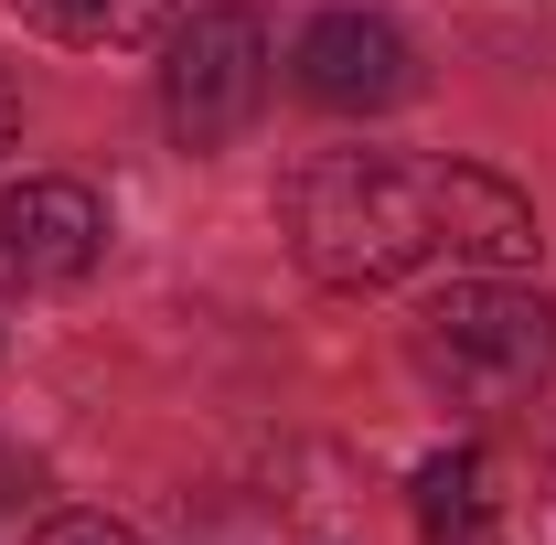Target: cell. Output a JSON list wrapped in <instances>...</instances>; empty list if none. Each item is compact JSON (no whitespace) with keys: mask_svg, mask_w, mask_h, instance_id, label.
<instances>
[{"mask_svg":"<svg viewBox=\"0 0 556 545\" xmlns=\"http://www.w3.org/2000/svg\"><path fill=\"white\" fill-rule=\"evenodd\" d=\"M33 33L54 43H86V54H118V43H150L172 22V0H11Z\"/></svg>","mask_w":556,"mask_h":545,"instance_id":"8","label":"cell"},{"mask_svg":"<svg viewBox=\"0 0 556 545\" xmlns=\"http://www.w3.org/2000/svg\"><path fill=\"white\" fill-rule=\"evenodd\" d=\"M428 193H439V257H460L471 278H514L535 268V204L503 182V172H471V161H428Z\"/></svg>","mask_w":556,"mask_h":545,"instance_id":"6","label":"cell"},{"mask_svg":"<svg viewBox=\"0 0 556 545\" xmlns=\"http://www.w3.org/2000/svg\"><path fill=\"white\" fill-rule=\"evenodd\" d=\"M33 545H139V535H129V524H108V514H54Z\"/></svg>","mask_w":556,"mask_h":545,"instance_id":"9","label":"cell"},{"mask_svg":"<svg viewBox=\"0 0 556 545\" xmlns=\"http://www.w3.org/2000/svg\"><path fill=\"white\" fill-rule=\"evenodd\" d=\"M289 246L321 289H396L407 268L439 257V193L428 161L386 150H332L289 182Z\"/></svg>","mask_w":556,"mask_h":545,"instance_id":"1","label":"cell"},{"mask_svg":"<svg viewBox=\"0 0 556 545\" xmlns=\"http://www.w3.org/2000/svg\"><path fill=\"white\" fill-rule=\"evenodd\" d=\"M417 524H428V545H503V492H492L482 449H439L417 471Z\"/></svg>","mask_w":556,"mask_h":545,"instance_id":"7","label":"cell"},{"mask_svg":"<svg viewBox=\"0 0 556 545\" xmlns=\"http://www.w3.org/2000/svg\"><path fill=\"white\" fill-rule=\"evenodd\" d=\"M417 375L450 385L460 407H514L556 375V300L514 278H460L417 321Z\"/></svg>","mask_w":556,"mask_h":545,"instance_id":"2","label":"cell"},{"mask_svg":"<svg viewBox=\"0 0 556 545\" xmlns=\"http://www.w3.org/2000/svg\"><path fill=\"white\" fill-rule=\"evenodd\" d=\"M11 139H22V97L0 86V150H11Z\"/></svg>","mask_w":556,"mask_h":545,"instance_id":"10","label":"cell"},{"mask_svg":"<svg viewBox=\"0 0 556 545\" xmlns=\"http://www.w3.org/2000/svg\"><path fill=\"white\" fill-rule=\"evenodd\" d=\"M289 75H300L311 107H332V118H375V107H396V97L417 86V54H407V33H396L386 11H321V22L300 33Z\"/></svg>","mask_w":556,"mask_h":545,"instance_id":"5","label":"cell"},{"mask_svg":"<svg viewBox=\"0 0 556 545\" xmlns=\"http://www.w3.org/2000/svg\"><path fill=\"white\" fill-rule=\"evenodd\" d=\"M108 257V204L65 182V172H33L0 193V289H65Z\"/></svg>","mask_w":556,"mask_h":545,"instance_id":"4","label":"cell"},{"mask_svg":"<svg viewBox=\"0 0 556 545\" xmlns=\"http://www.w3.org/2000/svg\"><path fill=\"white\" fill-rule=\"evenodd\" d=\"M257 97H268V22L247 0L193 11L172 33V54H161V118H172V139L182 150H225L257 118Z\"/></svg>","mask_w":556,"mask_h":545,"instance_id":"3","label":"cell"}]
</instances>
